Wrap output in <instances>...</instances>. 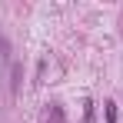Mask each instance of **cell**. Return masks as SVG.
<instances>
[{"label":"cell","mask_w":123,"mask_h":123,"mask_svg":"<svg viewBox=\"0 0 123 123\" xmlns=\"http://www.w3.org/2000/svg\"><path fill=\"white\" fill-rule=\"evenodd\" d=\"M20 77H23V70H20V63H10V90L17 93L20 90Z\"/></svg>","instance_id":"1"},{"label":"cell","mask_w":123,"mask_h":123,"mask_svg":"<svg viewBox=\"0 0 123 123\" xmlns=\"http://www.w3.org/2000/svg\"><path fill=\"white\" fill-rule=\"evenodd\" d=\"M106 123H117V103H106Z\"/></svg>","instance_id":"2"}]
</instances>
